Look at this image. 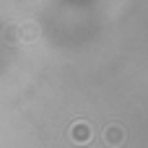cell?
<instances>
[{
  "instance_id": "1",
  "label": "cell",
  "mask_w": 148,
  "mask_h": 148,
  "mask_svg": "<svg viewBox=\"0 0 148 148\" xmlns=\"http://www.w3.org/2000/svg\"><path fill=\"white\" fill-rule=\"evenodd\" d=\"M70 138L83 146V143L91 140V127H88L86 122H75V125H70Z\"/></svg>"
},
{
  "instance_id": "2",
  "label": "cell",
  "mask_w": 148,
  "mask_h": 148,
  "mask_svg": "<svg viewBox=\"0 0 148 148\" xmlns=\"http://www.w3.org/2000/svg\"><path fill=\"white\" fill-rule=\"evenodd\" d=\"M104 140H107V146H122V143H125V130H122V125H109V127L104 130Z\"/></svg>"
},
{
  "instance_id": "3",
  "label": "cell",
  "mask_w": 148,
  "mask_h": 148,
  "mask_svg": "<svg viewBox=\"0 0 148 148\" xmlns=\"http://www.w3.org/2000/svg\"><path fill=\"white\" fill-rule=\"evenodd\" d=\"M21 29H23V31H21L23 39H34V36H36V26H34V23H23Z\"/></svg>"
}]
</instances>
